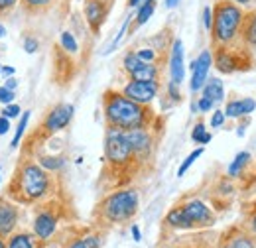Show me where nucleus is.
I'll list each match as a JSON object with an SVG mask.
<instances>
[{"mask_svg": "<svg viewBox=\"0 0 256 248\" xmlns=\"http://www.w3.org/2000/svg\"><path fill=\"white\" fill-rule=\"evenodd\" d=\"M136 56H138L142 62H148V63H156V60H158V54H156V50H152V48L136 50Z\"/></svg>", "mask_w": 256, "mask_h": 248, "instance_id": "obj_31", "label": "nucleus"}, {"mask_svg": "<svg viewBox=\"0 0 256 248\" xmlns=\"http://www.w3.org/2000/svg\"><path fill=\"white\" fill-rule=\"evenodd\" d=\"M8 130H10V118L0 116V136H4Z\"/></svg>", "mask_w": 256, "mask_h": 248, "instance_id": "obj_41", "label": "nucleus"}, {"mask_svg": "<svg viewBox=\"0 0 256 248\" xmlns=\"http://www.w3.org/2000/svg\"><path fill=\"white\" fill-rule=\"evenodd\" d=\"M248 162H250V154L248 152H238V154L234 156L232 164L228 166V176L230 178H238L244 172V168L248 166Z\"/></svg>", "mask_w": 256, "mask_h": 248, "instance_id": "obj_22", "label": "nucleus"}, {"mask_svg": "<svg viewBox=\"0 0 256 248\" xmlns=\"http://www.w3.org/2000/svg\"><path fill=\"white\" fill-rule=\"evenodd\" d=\"M73 114H75L73 104H67V102L56 104V106L48 112V116L44 118V122H42L44 134H56V132H62V130L67 128L69 122L73 120Z\"/></svg>", "mask_w": 256, "mask_h": 248, "instance_id": "obj_7", "label": "nucleus"}, {"mask_svg": "<svg viewBox=\"0 0 256 248\" xmlns=\"http://www.w3.org/2000/svg\"><path fill=\"white\" fill-rule=\"evenodd\" d=\"M168 248H209L207 246V240H203V236H186L184 240L172 244Z\"/></svg>", "mask_w": 256, "mask_h": 248, "instance_id": "obj_25", "label": "nucleus"}, {"mask_svg": "<svg viewBox=\"0 0 256 248\" xmlns=\"http://www.w3.org/2000/svg\"><path fill=\"white\" fill-rule=\"evenodd\" d=\"M0 73H2L4 77H12L16 71H14V67H2V65H0Z\"/></svg>", "mask_w": 256, "mask_h": 248, "instance_id": "obj_44", "label": "nucleus"}, {"mask_svg": "<svg viewBox=\"0 0 256 248\" xmlns=\"http://www.w3.org/2000/svg\"><path fill=\"white\" fill-rule=\"evenodd\" d=\"M0 248H6V240L2 236H0Z\"/></svg>", "mask_w": 256, "mask_h": 248, "instance_id": "obj_50", "label": "nucleus"}, {"mask_svg": "<svg viewBox=\"0 0 256 248\" xmlns=\"http://www.w3.org/2000/svg\"><path fill=\"white\" fill-rule=\"evenodd\" d=\"M164 222H166L170 228H174V230H192V224H190V220H188V217H186L182 205L174 207V209L166 215Z\"/></svg>", "mask_w": 256, "mask_h": 248, "instance_id": "obj_18", "label": "nucleus"}, {"mask_svg": "<svg viewBox=\"0 0 256 248\" xmlns=\"http://www.w3.org/2000/svg\"><path fill=\"white\" fill-rule=\"evenodd\" d=\"M14 96H16L14 91H10V89H6V87H0V102H2L4 106L10 104V102H14Z\"/></svg>", "mask_w": 256, "mask_h": 248, "instance_id": "obj_35", "label": "nucleus"}, {"mask_svg": "<svg viewBox=\"0 0 256 248\" xmlns=\"http://www.w3.org/2000/svg\"><path fill=\"white\" fill-rule=\"evenodd\" d=\"M58 228V215L52 209H40L34 218V236L38 240H50Z\"/></svg>", "mask_w": 256, "mask_h": 248, "instance_id": "obj_14", "label": "nucleus"}, {"mask_svg": "<svg viewBox=\"0 0 256 248\" xmlns=\"http://www.w3.org/2000/svg\"><path fill=\"white\" fill-rule=\"evenodd\" d=\"M20 112H22V108H20L16 102H10V104H6V106H4L2 116H6V118H16Z\"/></svg>", "mask_w": 256, "mask_h": 248, "instance_id": "obj_32", "label": "nucleus"}, {"mask_svg": "<svg viewBox=\"0 0 256 248\" xmlns=\"http://www.w3.org/2000/svg\"><path fill=\"white\" fill-rule=\"evenodd\" d=\"M186 75V65H184V44L182 40H174L172 44V56H170V77L172 83L182 85Z\"/></svg>", "mask_w": 256, "mask_h": 248, "instance_id": "obj_15", "label": "nucleus"}, {"mask_svg": "<svg viewBox=\"0 0 256 248\" xmlns=\"http://www.w3.org/2000/svg\"><path fill=\"white\" fill-rule=\"evenodd\" d=\"M203 96L211 98L213 102H221L224 98V89H223V81L213 77V79H207L205 85H203Z\"/></svg>", "mask_w": 256, "mask_h": 248, "instance_id": "obj_20", "label": "nucleus"}, {"mask_svg": "<svg viewBox=\"0 0 256 248\" xmlns=\"http://www.w3.org/2000/svg\"><path fill=\"white\" fill-rule=\"evenodd\" d=\"M64 158H52V156H42L40 158V166L44 168V170H54V172H58L60 168H64Z\"/></svg>", "mask_w": 256, "mask_h": 248, "instance_id": "obj_28", "label": "nucleus"}, {"mask_svg": "<svg viewBox=\"0 0 256 248\" xmlns=\"http://www.w3.org/2000/svg\"><path fill=\"white\" fill-rule=\"evenodd\" d=\"M224 110H215L213 116H211V128H221L224 124Z\"/></svg>", "mask_w": 256, "mask_h": 248, "instance_id": "obj_36", "label": "nucleus"}, {"mask_svg": "<svg viewBox=\"0 0 256 248\" xmlns=\"http://www.w3.org/2000/svg\"><path fill=\"white\" fill-rule=\"evenodd\" d=\"M244 12L238 4L230 0H219L213 6V26H211V40L215 48L232 46L242 30Z\"/></svg>", "mask_w": 256, "mask_h": 248, "instance_id": "obj_3", "label": "nucleus"}, {"mask_svg": "<svg viewBox=\"0 0 256 248\" xmlns=\"http://www.w3.org/2000/svg\"><path fill=\"white\" fill-rule=\"evenodd\" d=\"M182 209H184L186 217L190 220V224H192V230L193 228H207V226H211L215 222L213 211L201 199H190V201H186L182 205Z\"/></svg>", "mask_w": 256, "mask_h": 248, "instance_id": "obj_9", "label": "nucleus"}, {"mask_svg": "<svg viewBox=\"0 0 256 248\" xmlns=\"http://www.w3.org/2000/svg\"><path fill=\"white\" fill-rule=\"evenodd\" d=\"M211 138H213V136H211V132H207V134L201 138V142H199V144H209V142H211Z\"/></svg>", "mask_w": 256, "mask_h": 248, "instance_id": "obj_45", "label": "nucleus"}, {"mask_svg": "<svg viewBox=\"0 0 256 248\" xmlns=\"http://www.w3.org/2000/svg\"><path fill=\"white\" fill-rule=\"evenodd\" d=\"M213 65V54L209 50L201 52V56L192 63V83H190V89L193 93H197L199 89H203L207 77H209V69Z\"/></svg>", "mask_w": 256, "mask_h": 248, "instance_id": "obj_12", "label": "nucleus"}, {"mask_svg": "<svg viewBox=\"0 0 256 248\" xmlns=\"http://www.w3.org/2000/svg\"><path fill=\"white\" fill-rule=\"evenodd\" d=\"M108 8H110V2L108 0H85L83 12H85V20H87L89 28L93 30V34L100 32V26L106 20Z\"/></svg>", "mask_w": 256, "mask_h": 248, "instance_id": "obj_11", "label": "nucleus"}, {"mask_svg": "<svg viewBox=\"0 0 256 248\" xmlns=\"http://www.w3.org/2000/svg\"><path fill=\"white\" fill-rule=\"evenodd\" d=\"M201 154H203V148H197V150H193L192 154H190L188 158H186V160H184V164L180 166V170H178V176H180V178H182V176H186V172L192 168L193 162H195L197 158H201Z\"/></svg>", "mask_w": 256, "mask_h": 248, "instance_id": "obj_29", "label": "nucleus"}, {"mask_svg": "<svg viewBox=\"0 0 256 248\" xmlns=\"http://www.w3.org/2000/svg\"><path fill=\"white\" fill-rule=\"evenodd\" d=\"M178 4H180V0H166V6L168 8H176Z\"/></svg>", "mask_w": 256, "mask_h": 248, "instance_id": "obj_47", "label": "nucleus"}, {"mask_svg": "<svg viewBox=\"0 0 256 248\" xmlns=\"http://www.w3.org/2000/svg\"><path fill=\"white\" fill-rule=\"evenodd\" d=\"M52 189V178L48 170H44L40 164L32 160H24L18 164L10 186H8V197L16 203L32 205L36 201L44 199Z\"/></svg>", "mask_w": 256, "mask_h": 248, "instance_id": "obj_2", "label": "nucleus"}, {"mask_svg": "<svg viewBox=\"0 0 256 248\" xmlns=\"http://www.w3.org/2000/svg\"><path fill=\"white\" fill-rule=\"evenodd\" d=\"M4 36H6V30H4V26L0 24V38H4Z\"/></svg>", "mask_w": 256, "mask_h": 248, "instance_id": "obj_49", "label": "nucleus"}, {"mask_svg": "<svg viewBox=\"0 0 256 248\" xmlns=\"http://www.w3.org/2000/svg\"><path fill=\"white\" fill-rule=\"evenodd\" d=\"M36 238L30 232H14L8 236V244L6 248H34Z\"/></svg>", "mask_w": 256, "mask_h": 248, "instance_id": "obj_21", "label": "nucleus"}, {"mask_svg": "<svg viewBox=\"0 0 256 248\" xmlns=\"http://www.w3.org/2000/svg\"><path fill=\"white\" fill-rule=\"evenodd\" d=\"M240 40L244 46L256 48V10L244 14V22H242V30H240Z\"/></svg>", "mask_w": 256, "mask_h": 248, "instance_id": "obj_17", "label": "nucleus"}, {"mask_svg": "<svg viewBox=\"0 0 256 248\" xmlns=\"http://www.w3.org/2000/svg\"><path fill=\"white\" fill-rule=\"evenodd\" d=\"M146 63L148 62H142V60L136 56V52H128L126 56H124V60H122V69H124V73L130 77L132 73H136L138 69H142Z\"/></svg>", "mask_w": 256, "mask_h": 248, "instance_id": "obj_23", "label": "nucleus"}, {"mask_svg": "<svg viewBox=\"0 0 256 248\" xmlns=\"http://www.w3.org/2000/svg\"><path fill=\"white\" fill-rule=\"evenodd\" d=\"M38 48H40V42H38L36 38H24V50H26L28 54H36Z\"/></svg>", "mask_w": 256, "mask_h": 248, "instance_id": "obj_38", "label": "nucleus"}, {"mask_svg": "<svg viewBox=\"0 0 256 248\" xmlns=\"http://www.w3.org/2000/svg\"><path fill=\"white\" fill-rule=\"evenodd\" d=\"M203 24L205 28L211 32V26H213V8L211 6H205L203 8Z\"/></svg>", "mask_w": 256, "mask_h": 248, "instance_id": "obj_37", "label": "nucleus"}, {"mask_svg": "<svg viewBox=\"0 0 256 248\" xmlns=\"http://www.w3.org/2000/svg\"><path fill=\"white\" fill-rule=\"evenodd\" d=\"M60 42H62V50H64L65 54L73 56V54L79 52V44H77V40H75V36L71 32H62Z\"/></svg>", "mask_w": 256, "mask_h": 248, "instance_id": "obj_24", "label": "nucleus"}, {"mask_svg": "<svg viewBox=\"0 0 256 248\" xmlns=\"http://www.w3.org/2000/svg\"><path fill=\"white\" fill-rule=\"evenodd\" d=\"M207 134V128H205V124L203 122H197L195 124V128H193V132H192V140L193 142H201V138Z\"/></svg>", "mask_w": 256, "mask_h": 248, "instance_id": "obj_33", "label": "nucleus"}, {"mask_svg": "<svg viewBox=\"0 0 256 248\" xmlns=\"http://www.w3.org/2000/svg\"><path fill=\"white\" fill-rule=\"evenodd\" d=\"M158 91H160L158 81H134V79H130L120 93L128 96L130 100H134V102L150 104L158 96Z\"/></svg>", "mask_w": 256, "mask_h": 248, "instance_id": "obj_8", "label": "nucleus"}, {"mask_svg": "<svg viewBox=\"0 0 256 248\" xmlns=\"http://www.w3.org/2000/svg\"><path fill=\"white\" fill-rule=\"evenodd\" d=\"M18 0H0V16H6L12 12V8L16 6Z\"/></svg>", "mask_w": 256, "mask_h": 248, "instance_id": "obj_39", "label": "nucleus"}, {"mask_svg": "<svg viewBox=\"0 0 256 248\" xmlns=\"http://www.w3.org/2000/svg\"><path fill=\"white\" fill-rule=\"evenodd\" d=\"M104 160L114 170H124L134 160H138L132 152V148H130L126 132H122L118 128H106V134H104Z\"/></svg>", "mask_w": 256, "mask_h": 248, "instance_id": "obj_5", "label": "nucleus"}, {"mask_svg": "<svg viewBox=\"0 0 256 248\" xmlns=\"http://www.w3.org/2000/svg\"><path fill=\"white\" fill-rule=\"evenodd\" d=\"M138 207H140V195L136 189H118L106 195L98 203L96 213L104 222L122 224L138 213Z\"/></svg>", "mask_w": 256, "mask_h": 248, "instance_id": "obj_4", "label": "nucleus"}, {"mask_svg": "<svg viewBox=\"0 0 256 248\" xmlns=\"http://www.w3.org/2000/svg\"><path fill=\"white\" fill-rule=\"evenodd\" d=\"M230 2H234V4L240 6V4H248V2H252V0H230Z\"/></svg>", "mask_w": 256, "mask_h": 248, "instance_id": "obj_48", "label": "nucleus"}, {"mask_svg": "<svg viewBox=\"0 0 256 248\" xmlns=\"http://www.w3.org/2000/svg\"><path fill=\"white\" fill-rule=\"evenodd\" d=\"M254 108H256L254 98H234V100H228L226 102L224 116H228V118H242V116H248Z\"/></svg>", "mask_w": 256, "mask_h": 248, "instance_id": "obj_16", "label": "nucleus"}, {"mask_svg": "<svg viewBox=\"0 0 256 248\" xmlns=\"http://www.w3.org/2000/svg\"><path fill=\"white\" fill-rule=\"evenodd\" d=\"M248 226L256 232V201L250 205V215H248Z\"/></svg>", "mask_w": 256, "mask_h": 248, "instance_id": "obj_40", "label": "nucleus"}, {"mask_svg": "<svg viewBox=\"0 0 256 248\" xmlns=\"http://www.w3.org/2000/svg\"><path fill=\"white\" fill-rule=\"evenodd\" d=\"M102 114L108 128H118L122 132L148 128L154 118L148 104L134 102L118 91H106L102 94Z\"/></svg>", "mask_w": 256, "mask_h": 248, "instance_id": "obj_1", "label": "nucleus"}, {"mask_svg": "<svg viewBox=\"0 0 256 248\" xmlns=\"http://www.w3.org/2000/svg\"><path fill=\"white\" fill-rule=\"evenodd\" d=\"M0 174H2V168H0Z\"/></svg>", "mask_w": 256, "mask_h": 248, "instance_id": "obj_51", "label": "nucleus"}, {"mask_svg": "<svg viewBox=\"0 0 256 248\" xmlns=\"http://www.w3.org/2000/svg\"><path fill=\"white\" fill-rule=\"evenodd\" d=\"M22 2L28 12H42L52 4V0H22Z\"/></svg>", "mask_w": 256, "mask_h": 248, "instance_id": "obj_30", "label": "nucleus"}, {"mask_svg": "<svg viewBox=\"0 0 256 248\" xmlns=\"http://www.w3.org/2000/svg\"><path fill=\"white\" fill-rule=\"evenodd\" d=\"M154 10H156V0H144V2L138 6L136 16H132V26H130V30H136V28L144 26V24L154 16Z\"/></svg>", "mask_w": 256, "mask_h": 248, "instance_id": "obj_19", "label": "nucleus"}, {"mask_svg": "<svg viewBox=\"0 0 256 248\" xmlns=\"http://www.w3.org/2000/svg\"><path fill=\"white\" fill-rule=\"evenodd\" d=\"M132 236H134V240H136V242H140V240H142V232H140L138 224H132Z\"/></svg>", "mask_w": 256, "mask_h": 248, "instance_id": "obj_43", "label": "nucleus"}, {"mask_svg": "<svg viewBox=\"0 0 256 248\" xmlns=\"http://www.w3.org/2000/svg\"><path fill=\"white\" fill-rule=\"evenodd\" d=\"M28 120H30V110H26V112L22 114V118H20V124H18V128H16V134H14L12 144H10L12 148H18V146H20V140H22L26 128H28Z\"/></svg>", "mask_w": 256, "mask_h": 248, "instance_id": "obj_27", "label": "nucleus"}, {"mask_svg": "<svg viewBox=\"0 0 256 248\" xmlns=\"http://www.w3.org/2000/svg\"><path fill=\"white\" fill-rule=\"evenodd\" d=\"M20 220V209L16 203H12L10 197H0V236L8 238L14 234Z\"/></svg>", "mask_w": 256, "mask_h": 248, "instance_id": "obj_10", "label": "nucleus"}, {"mask_svg": "<svg viewBox=\"0 0 256 248\" xmlns=\"http://www.w3.org/2000/svg\"><path fill=\"white\" fill-rule=\"evenodd\" d=\"M213 106H215V102H213L211 98L203 96V94H201V98L197 100V110H199V112H209Z\"/></svg>", "mask_w": 256, "mask_h": 248, "instance_id": "obj_34", "label": "nucleus"}, {"mask_svg": "<svg viewBox=\"0 0 256 248\" xmlns=\"http://www.w3.org/2000/svg\"><path fill=\"white\" fill-rule=\"evenodd\" d=\"M142 2H144V0H128V6H130V8H138Z\"/></svg>", "mask_w": 256, "mask_h": 248, "instance_id": "obj_46", "label": "nucleus"}, {"mask_svg": "<svg viewBox=\"0 0 256 248\" xmlns=\"http://www.w3.org/2000/svg\"><path fill=\"white\" fill-rule=\"evenodd\" d=\"M126 138L130 142V148L134 156L138 160H144L146 156H150L152 148H154V140H152V134L148 128H134V130H128Z\"/></svg>", "mask_w": 256, "mask_h": 248, "instance_id": "obj_13", "label": "nucleus"}, {"mask_svg": "<svg viewBox=\"0 0 256 248\" xmlns=\"http://www.w3.org/2000/svg\"><path fill=\"white\" fill-rule=\"evenodd\" d=\"M4 87H6V89H10V91H14V89H16V87H18V81H16V79H14V75H12V77H8V79H6V83H4Z\"/></svg>", "mask_w": 256, "mask_h": 248, "instance_id": "obj_42", "label": "nucleus"}, {"mask_svg": "<svg viewBox=\"0 0 256 248\" xmlns=\"http://www.w3.org/2000/svg\"><path fill=\"white\" fill-rule=\"evenodd\" d=\"M67 248H100V236L98 234H89V236H83L75 242H71Z\"/></svg>", "mask_w": 256, "mask_h": 248, "instance_id": "obj_26", "label": "nucleus"}, {"mask_svg": "<svg viewBox=\"0 0 256 248\" xmlns=\"http://www.w3.org/2000/svg\"><path fill=\"white\" fill-rule=\"evenodd\" d=\"M213 63L221 73H234V71H244L250 69V56H248V46L244 48H232V46H221L215 52Z\"/></svg>", "mask_w": 256, "mask_h": 248, "instance_id": "obj_6", "label": "nucleus"}]
</instances>
